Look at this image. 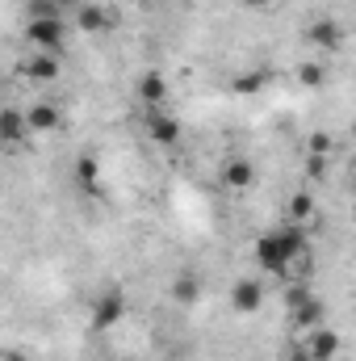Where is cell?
Returning <instances> with one entry per match:
<instances>
[{
    "label": "cell",
    "mask_w": 356,
    "mask_h": 361,
    "mask_svg": "<svg viewBox=\"0 0 356 361\" xmlns=\"http://www.w3.org/2000/svg\"><path fill=\"white\" fill-rule=\"evenodd\" d=\"M306 252H310V240L298 223H285V227H272L256 240V265L272 277H289L306 265Z\"/></svg>",
    "instance_id": "cell-1"
},
{
    "label": "cell",
    "mask_w": 356,
    "mask_h": 361,
    "mask_svg": "<svg viewBox=\"0 0 356 361\" xmlns=\"http://www.w3.org/2000/svg\"><path fill=\"white\" fill-rule=\"evenodd\" d=\"M25 42H30V51H51V55H59L63 42H68V25H63V17H38V21H25Z\"/></svg>",
    "instance_id": "cell-2"
},
{
    "label": "cell",
    "mask_w": 356,
    "mask_h": 361,
    "mask_svg": "<svg viewBox=\"0 0 356 361\" xmlns=\"http://www.w3.org/2000/svg\"><path fill=\"white\" fill-rule=\"evenodd\" d=\"M126 319V294L122 290H105L96 302H92V328L96 332H109Z\"/></svg>",
    "instance_id": "cell-3"
},
{
    "label": "cell",
    "mask_w": 356,
    "mask_h": 361,
    "mask_svg": "<svg viewBox=\"0 0 356 361\" xmlns=\"http://www.w3.org/2000/svg\"><path fill=\"white\" fill-rule=\"evenodd\" d=\"M306 42L331 55V51H340V47H344V25H340L336 17H314V21L306 25Z\"/></svg>",
    "instance_id": "cell-4"
},
{
    "label": "cell",
    "mask_w": 356,
    "mask_h": 361,
    "mask_svg": "<svg viewBox=\"0 0 356 361\" xmlns=\"http://www.w3.org/2000/svg\"><path fill=\"white\" fill-rule=\"evenodd\" d=\"M147 118V135H151V143H160V147H177L180 143V122L160 105V109H147L143 114Z\"/></svg>",
    "instance_id": "cell-5"
},
{
    "label": "cell",
    "mask_w": 356,
    "mask_h": 361,
    "mask_svg": "<svg viewBox=\"0 0 356 361\" xmlns=\"http://www.w3.org/2000/svg\"><path fill=\"white\" fill-rule=\"evenodd\" d=\"M231 307H235V315H256L265 307V286L256 277H239L231 286Z\"/></svg>",
    "instance_id": "cell-6"
},
{
    "label": "cell",
    "mask_w": 356,
    "mask_h": 361,
    "mask_svg": "<svg viewBox=\"0 0 356 361\" xmlns=\"http://www.w3.org/2000/svg\"><path fill=\"white\" fill-rule=\"evenodd\" d=\"M218 180H222L227 189H252V185H256V164H252L248 156H231V160L222 164Z\"/></svg>",
    "instance_id": "cell-7"
},
{
    "label": "cell",
    "mask_w": 356,
    "mask_h": 361,
    "mask_svg": "<svg viewBox=\"0 0 356 361\" xmlns=\"http://www.w3.org/2000/svg\"><path fill=\"white\" fill-rule=\"evenodd\" d=\"M302 345H306V353H310L314 361H336V353H340V336H336L331 328H323V324L310 328Z\"/></svg>",
    "instance_id": "cell-8"
},
{
    "label": "cell",
    "mask_w": 356,
    "mask_h": 361,
    "mask_svg": "<svg viewBox=\"0 0 356 361\" xmlns=\"http://www.w3.org/2000/svg\"><path fill=\"white\" fill-rule=\"evenodd\" d=\"M30 80H38V85H46V80H55L59 76V55H51V51H30V59H25V68H21Z\"/></svg>",
    "instance_id": "cell-9"
},
{
    "label": "cell",
    "mask_w": 356,
    "mask_h": 361,
    "mask_svg": "<svg viewBox=\"0 0 356 361\" xmlns=\"http://www.w3.org/2000/svg\"><path fill=\"white\" fill-rule=\"evenodd\" d=\"M289 324L298 328V332H310V328H319L323 324V302L310 294V298H302L298 307H289Z\"/></svg>",
    "instance_id": "cell-10"
},
{
    "label": "cell",
    "mask_w": 356,
    "mask_h": 361,
    "mask_svg": "<svg viewBox=\"0 0 356 361\" xmlns=\"http://www.w3.org/2000/svg\"><path fill=\"white\" fill-rule=\"evenodd\" d=\"M168 80L160 76V72H147L143 80H139V97H143V105L147 109H160V105H168Z\"/></svg>",
    "instance_id": "cell-11"
},
{
    "label": "cell",
    "mask_w": 356,
    "mask_h": 361,
    "mask_svg": "<svg viewBox=\"0 0 356 361\" xmlns=\"http://www.w3.org/2000/svg\"><path fill=\"white\" fill-rule=\"evenodd\" d=\"M25 130H30L25 109H4V114H0V135H4V143H8V147H17V143L25 139Z\"/></svg>",
    "instance_id": "cell-12"
},
{
    "label": "cell",
    "mask_w": 356,
    "mask_h": 361,
    "mask_svg": "<svg viewBox=\"0 0 356 361\" xmlns=\"http://www.w3.org/2000/svg\"><path fill=\"white\" fill-rule=\"evenodd\" d=\"M109 21H113V13L101 8V4H80V8H76V25H80L84 34H101V30H109Z\"/></svg>",
    "instance_id": "cell-13"
},
{
    "label": "cell",
    "mask_w": 356,
    "mask_h": 361,
    "mask_svg": "<svg viewBox=\"0 0 356 361\" xmlns=\"http://www.w3.org/2000/svg\"><path fill=\"white\" fill-rule=\"evenodd\" d=\"M25 118H30V130H59V109L51 105V101H34L30 109H25Z\"/></svg>",
    "instance_id": "cell-14"
},
{
    "label": "cell",
    "mask_w": 356,
    "mask_h": 361,
    "mask_svg": "<svg viewBox=\"0 0 356 361\" xmlns=\"http://www.w3.org/2000/svg\"><path fill=\"white\" fill-rule=\"evenodd\" d=\"M168 294H172V302H180V307H193L201 298V277L197 273H180L177 281L168 286Z\"/></svg>",
    "instance_id": "cell-15"
},
{
    "label": "cell",
    "mask_w": 356,
    "mask_h": 361,
    "mask_svg": "<svg viewBox=\"0 0 356 361\" xmlns=\"http://www.w3.org/2000/svg\"><path fill=\"white\" fill-rule=\"evenodd\" d=\"M76 180H80L84 193H101V164L92 156H80L76 160Z\"/></svg>",
    "instance_id": "cell-16"
},
{
    "label": "cell",
    "mask_w": 356,
    "mask_h": 361,
    "mask_svg": "<svg viewBox=\"0 0 356 361\" xmlns=\"http://www.w3.org/2000/svg\"><path fill=\"white\" fill-rule=\"evenodd\" d=\"M310 214H314V197H310V193H293V197L285 202V223H298V227H302Z\"/></svg>",
    "instance_id": "cell-17"
},
{
    "label": "cell",
    "mask_w": 356,
    "mask_h": 361,
    "mask_svg": "<svg viewBox=\"0 0 356 361\" xmlns=\"http://www.w3.org/2000/svg\"><path fill=\"white\" fill-rule=\"evenodd\" d=\"M293 76H298V80H302L306 89H319V85L327 80V72H323V63H310V59H306V63H298V68H293Z\"/></svg>",
    "instance_id": "cell-18"
},
{
    "label": "cell",
    "mask_w": 356,
    "mask_h": 361,
    "mask_svg": "<svg viewBox=\"0 0 356 361\" xmlns=\"http://www.w3.org/2000/svg\"><path fill=\"white\" fill-rule=\"evenodd\" d=\"M306 152H310V156H323V160H327V156L336 152V139H331L327 130H314V135L306 139Z\"/></svg>",
    "instance_id": "cell-19"
},
{
    "label": "cell",
    "mask_w": 356,
    "mask_h": 361,
    "mask_svg": "<svg viewBox=\"0 0 356 361\" xmlns=\"http://www.w3.org/2000/svg\"><path fill=\"white\" fill-rule=\"evenodd\" d=\"M25 13H30V21H38V17H63L59 0H30V4H25Z\"/></svg>",
    "instance_id": "cell-20"
},
{
    "label": "cell",
    "mask_w": 356,
    "mask_h": 361,
    "mask_svg": "<svg viewBox=\"0 0 356 361\" xmlns=\"http://www.w3.org/2000/svg\"><path fill=\"white\" fill-rule=\"evenodd\" d=\"M260 85H265V76H260V72H243V76H235V92H243V97L260 92Z\"/></svg>",
    "instance_id": "cell-21"
},
{
    "label": "cell",
    "mask_w": 356,
    "mask_h": 361,
    "mask_svg": "<svg viewBox=\"0 0 356 361\" xmlns=\"http://www.w3.org/2000/svg\"><path fill=\"white\" fill-rule=\"evenodd\" d=\"M285 361H314L310 353H306V345H298V349H289V357Z\"/></svg>",
    "instance_id": "cell-22"
},
{
    "label": "cell",
    "mask_w": 356,
    "mask_h": 361,
    "mask_svg": "<svg viewBox=\"0 0 356 361\" xmlns=\"http://www.w3.org/2000/svg\"><path fill=\"white\" fill-rule=\"evenodd\" d=\"M80 4H84V0H59V8H63V13H76Z\"/></svg>",
    "instance_id": "cell-23"
},
{
    "label": "cell",
    "mask_w": 356,
    "mask_h": 361,
    "mask_svg": "<svg viewBox=\"0 0 356 361\" xmlns=\"http://www.w3.org/2000/svg\"><path fill=\"white\" fill-rule=\"evenodd\" d=\"M243 4H252V8H268L272 0H243Z\"/></svg>",
    "instance_id": "cell-24"
},
{
    "label": "cell",
    "mask_w": 356,
    "mask_h": 361,
    "mask_svg": "<svg viewBox=\"0 0 356 361\" xmlns=\"http://www.w3.org/2000/svg\"><path fill=\"white\" fill-rule=\"evenodd\" d=\"M4 361H25V357H21L17 349H8V353H4Z\"/></svg>",
    "instance_id": "cell-25"
},
{
    "label": "cell",
    "mask_w": 356,
    "mask_h": 361,
    "mask_svg": "<svg viewBox=\"0 0 356 361\" xmlns=\"http://www.w3.org/2000/svg\"><path fill=\"white\" fill-rule=\"evenodd\" d=\"M352 139H356V122H352Z\"/></svg>",
    "instance_id": "cell-26"
}]
</instances>
